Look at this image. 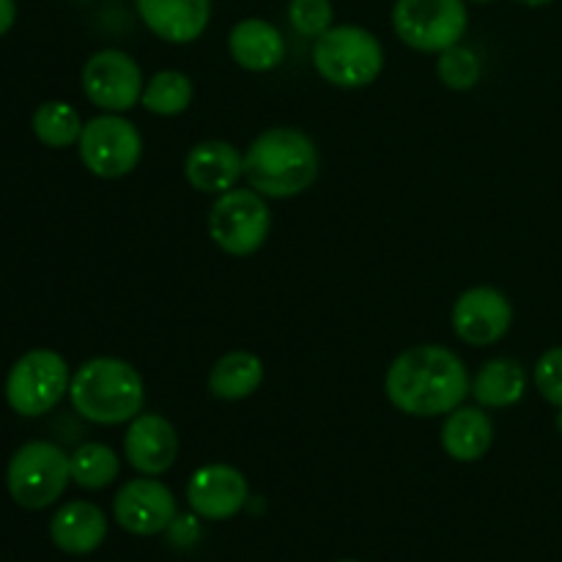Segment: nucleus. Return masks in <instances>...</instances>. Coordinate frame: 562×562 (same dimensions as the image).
Listing matches in <instances>:
<instances>
[{
  "label": "nucleus",
  "mask_w": 562,
  "mask_h": 562,
  "mask_svg": "<svg viewBox=\"0 0 562 562\" xmlns=\"http://www.w3.org/2000/svg\"><path fill=\"white\" fill-rule=\"evenodd\" d=\"M470 384L464 360L439 344L404 349L384 373V395L409 417H445L470 398Z\"/></svg>",
  "instance_id": "obj_1"
},
{
  "label": "nucleus",
  "mask_w": 562,
  "mask_h": 562,
  "mask_svg": "<svg viewBox=\"0 0 562 562\" xmlns=\"http://www.w3.org/2000/svg\"><path fill=\"white\" fill-rule=\"evenodd\" d=\"M318 146L296 126H272L245 151L247 187L274 201H289L311 190L318 179Z\"/></svg>",
  "instance_id": "obj_2"
},
{
  "label": "nucleus",
  "mask_w": 562,
  "mask_h": 562,
  "mask_svg": "<svg viewBox=\"0 0 562 562\" xmlns=\"http://www.w3.org/2000/svg\"><path fill=\"white\" fill-rule=\"evenodd\" d=\"M69 401L93 426H124L146 409V382L121 357H93L71 373Z\"/></svg>",
  "instance_id": "obj_3"
},
{
  "label": "nucleus",
  "mask_w": 562,
  "mask_h": 562,
  "mask_svg": "<svg viewBox=\"0 0 562 562\" xmlns=\"http://www.w3.org/2000/svg\"><path fill=\"white\" fill-rule=\"evenodd\" d=\"M313 66L329 86L360 91L382 75L384 47L368 27L333 25L313 42Z\"/></svg>",
  "instance_id": "obj_4"
},
{
  "label": "nucleus",
  "mask_w": 562,
  "mask_h": 562,
  "mask_svg": "<svg viewBox=\"0 0 562 562\" xmlns=\"http://www.w3.org/2000/svg\"><path fill=\"white\" fill-rule=\"evenodd\" d=\"M71 483L69 453L47 439H33L14 450L5 467V488L25 510H44L64 497Z\"/></svg>",
  "instance_id": "obj_5"
},
{
  "label": "nucleus",
  "mask_w": 562,
  "mask_h": 562,
  "mask_svg": "<svg viewBox=\"0 0 562 562\" xmlns=\"http://www.w3.org/2000/svg\"><path fill=\"white\" fill-rule=\"evenodd\" d=\"M269 231H272V212L267 198L252 187H234L214 198L209 209V236L225 256H252L267 245Z\"/></svg>",
  "instance_id": "obj_6"
},
{
  "label": "nucleus",
  "mask_w": 562,
  "mask_h": 562,
  "mask_svg": "<svg viewBox=\"0 0 562 562\" xmlns=\"http://www.w3.org/2000/svg\"><path fill=\"white\" fill-rule=\"evenodd\" d=\"M71 371L64 355L31 349L11 366L5 376V401L20 417H42L69 395Z\"/></svg>",
  "instance_id": "obj_7"
},
{
  "label": "nucleus",
  "mask_w": 562,
  "mask_h": 562,
  "mask_svg": "<svg viewBox=\"0 0 562 562\" xmlns=\"http://www.w3.org/2000/svg\"><path fill=\"white\" fill-rule=\"evenodd\" d=\"M470 27L467 0H395L393 31L417 53L439 55L461 44Z\"/></svg>",
  "instance_id": "obj_8"
},
{
  "label": "nucleus",
  "mask_w": 562,
  "mask_h": 562,
  "mask_svg": "<svg viewBox=\"0 0 562 562\" xmlns=\"http://www.w3.org/2000/svg\"><path fill=\"white\" fill-rule=\"evenodd\" d=\"M77 154L88 173L97 179H124L140 165L143 135L130 119H124V113H102L86 121Z\"/></svg>",
  "instance_id": "obj_9"
},
{
  "label": "nucleus",
  "mask_w": 562,
  "mask_h": 562,
  "mask_svg": "<svg viewBox=\"0 0 562 562\" xmlns=\"http://www.w3.org/2000/svg\"><path fill=\"white\" fill-rule=\"evenodd\" d=\"M82 93L93 108L104 113H126L140 104L146 77L140 64L124 49H99L82 66Z\"/></svg>",
  "instance_id": "obj_10"
},
{
  "label": "nucleus",
  "mask_w": 562,
  "mask_h": 562,
  "mask_svg": "<svg viewBox=\"0 0 562 562\" xmlns=\"http://www.w3.org/2000/svg\"><path fill=\"white\" fill-rule=\"evenodd\" d=\"M450 324L461 344L472 349H486L499 344L514 324V305L494 285H472L456 300Z\"/></svg>",
  "instance_id": "obj_11"
},
{
  "label": "nucleus",
  "mask_w": 562,
  "mask_h": 562,
  "mask_svg": "<svg viewBox=\"0 0 562 562\" xmlns=\"http://www.w3.org/2000/svg\"><path fill=\"white\" fill-rule=\"evenodd\" d=\"M176 497L162 481L140 475L135 481H126L113 497V519L119 521L121 530L132 536H159L168 527H173Z\"/></svg>",
  "instance_id": "obj_12"
},
{
  "label": "nucleus",
  "mask_w": 562,
  "mask_h": 562,
  "mask_svg": "<svg viewBox=\"0 0 562 562\" xmlns=\"http://www.w3.org/2000/svg\"><path fill=\"white\" fill-rule=\"evenodd\" d=\"M124 456L137 475H165L179 459L176 426L159 412H140L135 420L126 423Z\"/></svg>",
  "instance_id": "obj_13"
},
{
  "label": "nucleus",
  "mask_w": 562,
  "mask_h": 562,
  "mask_svg": "<svg viewBox=\"0 0 562 562\" xmlns=\"http://www.w3.org/2000/svg\"><path fill=\"white\" fill-rule=\"evenodd\" d=\"M250 499L247 477L231 464H203L187 483V503L192 514L209 521L234 519Z\"/></svg>",
  "instance_id": "obj_14"
},
{
  "label": "nucleus",
  "mask_w": 562,
  "mask_h": 562,
  "mask_svg": "<svg viewBox=\"0 0 562 562\" xmlns=\"http://www.w3.org/2000/svg\"><path fill=\"white\" fill-rule=\"evenodd\" d=\"M187 184L203 195H223L245 179V154L228 140H201L184 157Z\"/></svg>",
  "instance_id": "obj_15"
},
{
  "label": "nucleus",
  "mask_w": 562,
  "mask_h": 562,
  "mask_svg": "<svg viewBox=\"0 0 562 562\" xmlns=\"http://www.w3.org/2000/svg\"><path fill=\"white\" fill-rule=\"evenodd\" d=\"M143 25L165 44H192L206 33L212 0H135Z\"/></svg>",
  "instance_id": "obj_16"
},
{
  "label": "nucleus",
  "mask_w": 562,
  "mask_h": 562,
  "mask_svg": "<svg viewBox=\"0 0 562 562\" xmlns=\"http://www.w3.org/2000/svg\"><path fill=\"white\" fill-rule=\"evenodd\" d=\"M49 538L66 554H91L108 538V516L97 503L71 499L60 505L49 519Z\"/></svg>",
  "instance_id": "obj_17"
},
{
  "label": "nucleus",
  "mask_w": 562,
  "mask_h": 562,
  "mask_svg": "<svg viewBox=\"0 0 562 562\" xmlns=\"http://www.w3.org/2000/svg\"><path fill=\"white\" fill-rule=\"evenodd\" d=\"M228 53L245 71L278 69L285 60V38L274 22L261 20V16H247L239 20L228 33Z\"/></svg>",
  "instance_id": "obj_18"
},
{
  "label": "nucleus",
  "mask_w": 562,
  "mask_h": 562,
  "mask_svg": "<svg viewBox=\"0 0 562 562\" xmlns=\"http://www.w3.org/2000/svg\"><path fill=\"white\" fill-rule=\"evenodd\" d=\"M442 450L459 464H475L492 450L494 423L483 406H456L445 415L442 431H439Z\"/></svg>",
  "instance_id": "obj_19"
},
{
  "label": "nucleus",
  "mask_w": 562,
  "mask_h": 562,
  "mask_svg": "<svg viewBox=\"0 0 562 562\" xmlns=\"http://www.w3.org/2000/svg\"><path fill=\"white\" fill-rule=\"evenodd\" d=\"M527 393V373L510 357H494L470 384V395L483 409H510Z\"/></svg>",
  "instance_id": "obj_20"
},
{
  "label": "nucleus",
  "mask_w": 562,
  "mask_h": 562,
  "mask_svg": "<svg viewBox=\"0 0 562 562\" xmlns=\"http://www.w3.org/2000/svg\"><path fill=\"white\" fill-rule=\"evenodd\" d=\"M263 360L247 349L228 351L209 371V393L220 401H245L261 387Z\"/></svg>",
  "instance_id": "obj_21"
},
{
  "label": "nucleus",
  "mask_w": 562,
  "mask_h": 562,
  "mask_svg": "<svg viewBox=\"0 0 562 562\" xmlns=\"http://www.w3.org/2000/svg\"><path fill=\"white\" fill-rule=\"evenodd\" d=\"M192 99H195L192 77L179 69H162L151 75V80H146L140 104L148 113L162 115V119H176V115L190 110Z\"/></svg>",
  "instance_id": "obj_22"
},
{
  "label": "nucleus",
  "mask_w": 562,
  "mask_h": 562,
  "mask_svg": "<svg viewBox=\"0 0 562 562\" xmlns=\"http://www.w3.org/2000/svg\"><path fill=\"white\" fill-rule=\"evenodd\" d=\"M82 115L77 113L75 104L64 99H49L33 110L31 130L36 140L47 148H71L77 146L82 135Z\"/></svg>",
  "instance_id": "obj_23"
},
{
  "label": "nucleus",
  "mask_w": 562,
  "mask_h": 562,
  "mask_svg": "<svg viewBox=\"0 0 562 562\" xmlns=\"http://www.w3.org/2000/svg\"><path fill=\"white\" fill-rule=\"evenodd\" d=\"M71 483L86 492H99L108 488L115 477L121 475V459L110 445L86 442L69 453Z\"/></svg>",
  "instance_id": "obj_24"
},
{
  "label": "nucleus",
  "mask_w": 562,
  "mask_h": 562,
  "mask_svg": "<svg viewBox=\"0 0 562 562\" xmlns=\"http://www.w3.org/2000/svg\"><path fill=\"white\" fill-rule=\"evenodd\" d=\"M437 77L450 91H472L483 77L481 55L467 44H453L437 55Z\"/></svg>",
  "instance_id": "obj_25"
},
{
  "label": "nucleus",
  "mask_w": 562,
  "mask_h": 562,
  "mask_svg": "<svg viewBox=\"0 0 562 562\" xmlns=\"http://www.w3.org/2000/svg\"><path fill=\"white\" fill-rule=\"evenodd\" d=\"M285 14L296 36L313 38V42L335 25L333 0H289Z\"/></svg>",
  "instance_id": "obj_26"
},
{
  "label": "nucleus",
  "mask_w": 562,
  "mask_h": 562,
  "mask_svg": "<svg viewBox=\"0 0 562 562\" xmlns=\"http://www.w3.org/2000/svg\"><path fill=\"white\" fill-rule=\"evenodd\" d=\"M532 379H536V387L554 409H562V346H554V349L543 351L536 362V371H532Z\"/></svg>",
  "instance_id": "obj_27"
},
{
  "label": "nucleus",
  "mask_w": 562,
  "mask_h": 562,
  "mask_svg": "<svg viewBox=\"0 0 562 562\" xmlns=\"http://www.w3.org/2000/svg\"><path fill=\"white\" fill-rule=\"evenodd\" d=\"M16 22V0H0V36L14 27Z\"/></svg>",
  "instance_id": "obj_28"
},
{
  "label": "nucleus",
  "mask_w": 562,
  "mask_h": 562,
  "mask_svg": "<svg viewBox=\"0 0 562 562\" xmlns=\"http://www.w3.org/2000/svg\"><path fill=\"white\" fill-rule=\"evenodd\" d=\"M519 3L532 5V9H538V5H549V3H554V0H519Z\"/></svg>",
  "instance_id": "obj_29"
},
{
  "label": "nucleus",
  "mask_w": 562,
  "mask_h": 562,
  "mask_svg": "<svg viewBox=\"0 0 562 562\" xmlns=\"http://www.w3.org/2000/svg\"><path fill=\"white\" fill-rule=\"evenodd\" d=\"M470 3H492V0H470Z\"/></svg>",
  "instance_id": "obj_30"
},
{
  "label": "nucleus",
  "mask_w": 562,
  "mask_h": 562,
  "mask_svg": "<svg viewBox=\"0 0 562 562\" xmlns=\"http://www.w3.org/2000/svg\"><path fill=\"white\" fill-rule=\"evenodd\" d=\"M558 426L562 428V412H560V417H558Z\"/></svg>",
  "instance_id": "obj_31"
},
{
  "label": "nucleus",
  "mask_w": 562,
  "mask_h": 562,
  "mask_svg": "<svg viewBox=\"0 0 562 562\" xmlns=\"http://www.w3.org/2000/svg\"><path fill=\"white\" fill-rule=\"evenodd\" d=\"M340 562H360V560H340Z\"/></svg>",
  "instance_id": "obj_32"
}]
</instances>
